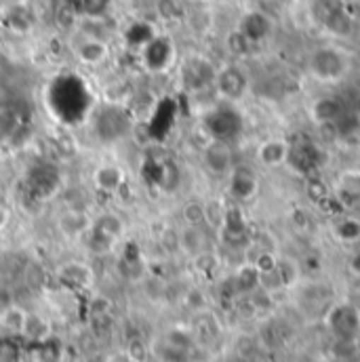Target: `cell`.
<instances>
[{"instance_id": "cell-1", "label": "cell", "mask_w": 360, "mask_h": 362, "mask_svg": "<svg viewBox=\"0 0 360 362\" xmlns=\"http://www.w3.org/2000/svg\"><path fill=\"white\" fill-rule=\"evenodd\" d=\"M306 70L312 81L327 85V87H335L348 78L352 70V57L339 45H333V42L318 45L308 55Z\"/></svg>"}, {"instance_id": "cell-2", "label": "cell", "mask_w": 360, "mask_h": 362, "mask_svg": "<svg viewBox=\"0 0 360 362\" xmlns=\"http://www.w3.org/2000/svg\"><path fill=\"white\" fill-rule=\"evenodd\" d=\"M213 89H215L217 97L223 103H232L234 105V103L243 101L249 95L251 78L245 72V68H240L238 64H228L223 68H217Z\"/></svg>"}, {"instance_id": "cell-3", "label": "cell", "mask_w": 360, "mask_h": 362, "mask_svg": "<svg viewBox=\"0 0 360 362\" xmlns=\"http://www.w3.org/2000/svg\"><path fill=\"white\" fill-rule=\"evenodd\" d=\"M215 74H217L215 64L202 55L185 57L180 68L181 85H183V89L192 90V93L211 89L215 83Z\"/></svg>"}, {"instance_id": "cell-4", "label": "cell", "mask_w": 360, "mask_h": 362, "mask_svg": "<svg viewBox=\"0 0 360 362\" xmlns=\"http://www.w3.org/2000/svg\"><path fill=\"white\" fill-rule=\"evenodd\" d=\"M327 325L342 339H352L360 333V310L354 303H335L327 312Z\"/></svg>"}, {"instance_id": "cell-5", "label": "cell", "mask_w": 360, "mask_h": 362, "mask_svg": "<svg viewBox=\"0 0 360 362\" xmlns=\"http://www.w3.org/2000/svg\"><path fill=\"white\" fill-rule=\"evenodd\" d=\"M207 127L213 133V139L230 144L234 137L240 135L243 120L238 118V112L232 107V103H226V105H221V107H217L215 112L209 114Z\"/></svg>"}, {"instance_id": "cell-6", "label": "cell", "mask_w": 360, "mask_h": 362, "mask_svg": "<svg viewBox=\"0 0 360 362\" xmlns=\"http://www.w3.org/2000/svg\"><path fill=\"white\" fill-rule=\"evenodd\" d=\"M200 158H202L204 169H207L211 175H217V177L230 175L232 169H234V154H232L230 144H226V141L213 139V141L202 150V156H200Z\"/></svg>"}, {"instance_id": "cell-7", "label": "cell", "mask_w": 360, "mask_h": 362, "mask_svg": "<svg viewBox=\"0 0 360 362\" xmlns=\"http://www.w3.org/2000/svg\"><path fill=\"white\" fill-rule=\"evenodd\" d=\"M289 156H291V144L280 137H272V139L262 141L255 150L257 165L268 171L289 165Z\"/></svg>"}, {"instance_id": "cell-8", "label": "cell", "mask_w": 360, "mask_h": 362, "mask_svg": "<svg viewBox=\"0 0 360 362\" xmlns=\"http://www.w3.org/2000/svg\"><path fill=\"white\" fill-rule=\"evenodd\" d=\"M310 118L316 127L342 122L346 118V105L335 95H323L314 99V103L310 105Z\"/></svg>"}, {"instance_id": "cell-9", "label": "cell", "mask_w": 360, "mask_h": 362, "mask_svg": "<svg viewBox=\"0 0 360 362\" xmlns=\"http://www.w3.org/2000/svg\"><path fill=\"white\" fill-rule=\"evenodd\" d=\"M91 228H93V217L85 209H79V206H70L62 211L57 217V230L66 238H81L89 234Z\"/></svg>"}, {"instance_id": "cell-10", "label": "cell", "mask_w": 360, "mask_h": 362, "mask_svg": "<svg viewBox=\"0 0 360 362\" xmlns=\"http://www.w3.org/2000/svg\"><path fill=\"white\" fill-rule=\"evenodd\" d=\"M272 28H274V21L264 13V11H249L243 15L240 23H238V32L251 42V45H257L262 40H266L272 34Z\"/></svg>"}, {"instance_id": "cell-11", "label": "cell", "mask_w": 360, "mask_h": 362, "mask_svg": "<svg viewBox=\"0 0 360 362\" xmlns=\"http://www.w3.org/2000/svg\"><path fill=\"white\" fill-rule=\"evenodd\" d=\"M173 45L169 38H152L144 51V62L148 66V70L152 72H163L167 68H171L173 64Z\"/></svg>"}, {"instance_id": "cell-12", "label": "cell", "mask_w": 360, "mask_h": 362, "mask_svg": "<svg viewBox=\"0 0 360 362\" xmlns=\"http://www.w3.org/2000/svg\"><path fill=\"white\" fill-rule=\"evenodd\" d=\"M74 55H76V59L83 66L97 68L103 62H108V57H110V45L105 40L97 38V36H85L81 40V45L74 49Z\"/></svg>"}, {"instance_id": "cell-13", "label": "cell", "mask_w": 360, "mask_h": 362, "mask_svg": "<svg viewBox=\"0 0 360 362\" xmlns=\"http://www.w3.org/2000/svg\"><path fill=\"white\" fill-rule=\"evenodd\" d=\"M93 183L99 192L105 194H116L120 187L127 183V173L120 165L116 163H103L93 171Z\"/></svg>"}, {"instance_id": "cell-14", "label": "cell", "mask_w": 360, "mask_h": 362, "mask_svg": "<svg viewBox=\"0 0 360 362\" xmlns=\"http://www.w3.org/2000/svg\"><path fill=\"white\" fill-rule=\"evenodd\" d=\"M124 230H127L124 221L116 213H103L97 219H93L91 234H95L97 238H101L108 245H114L124 236Z\"/></svg>"}, {"instance_id": "cell-15", "label": "cell", "mask_w": 360, "mask_h": 362, "mask_svg": "<svg viewBox=\"0 0 360 362\" xmlns=\"http://www.w3.org/2000/svg\"><path fill=\"white\" fill-rule=\"evenodd\" d=\"M333 236L342 245H359L360 243V215L344 213L333 221Z\"/></svg>"}, {"instance_id": "cell-16", "label": "cell", "mask_w": 360, "mask_h": 362, "mask_svg": "<svg viewBox=\"0 0 360 362\" xmlns=\"http://www.w3.org/2000/svg\"><path fill=\"white\" fill-rule=\"evenodd\" d=\"M257 192V177L249 169H232L230 173V194L236 200H249Z\"/></svg>"}, {"instance_id": "cell-17", "label": "cell", "mask_w": 360, "mask_h": 362, "mask_svg": "<svg viewBox=\"0 0 360 362\" xmlns=\"http://www.w3.org/2000/svg\"><path fill=\"white\" fill-rule=\"evenodd\" d=\"M180 251L190 257L207 251V236L202 232V226H183V230H180Z\"/></svg>"}, {"instance_id": "cell-18", "label": "cell", "mask_w": 360, "mask_h": 362, "mask_svg": "<svg viewBox=\"0 0 360 362\" xmlns=\"http://www.w3.org/2000/svg\"><path fill=\"white\" fill-rule=\"evenodd\" d=\"M59 276H62L66 282L74 284V286H89L91 280H93V274H91L89 266L79 264V262L66 264V266L62 268V272H59Z\"/></svg>"}, {"instance_id": "cell-19", "label": "cell", "mask_w": 360, "mask_h": 362, "mask_svg": "<svg viewBox=\"0 0 360 362\" xmlns=\"http://www.w3.org/2000/svg\"><path fill=\"white\" fill-rule=\"evenodd\" d=\"M28 314L17 308V305H8L0 312V327L11 331V333H23V325H25Z\"/></svg>"}, {"instance_id": "cell-20", "label": "cell", "mask_w": 360, "mask_h": 362, "mask_svg": "<svg viewBox=\"0 0 360 362\" xmlns=\"http://www.w3.org/2000/svg\"><path fill=\"white\" fill-rule=\"evenodd\" d=\"M181 219L185 226H204V219H207L204 200H187L181 206Z\"/></svg>"}, {"instance_id": "cell-21", "label": "cell", "mask_w": 360, "mask_h": 362, "mask_svg": "<svg viewBox=\"0 0 360 362\" xmlns=\"http://www.w3.org/2000/svg\"><path fill=\"white\" fill-rule=\"evenodd\" d=\"M331 192H333V189H331L323 180L310 177L308 183H306V194H308V198H310L312 202H316V204H323V202L331 200Z\"/></svg>"}, {"instance_id": "cell-22", "label": "cell", "mask_w": 360, "mask_h": 362, "mask_svg": "<svg viewBox=\"0 0 360 362\" xmlns=\"http://www.w3.org/2000/svg\"><path fill=\"white\" fill-rule=\"evenodd\" d=\"M23 335H28L30 339H42V337L49 335V325L40 316L28 314L25 325H23Z\"/></svg>"}, {"instance_id": "cell-23", "label": "cell", "mask_w": 360, "mask_h": 362, "mask_svg": "<svg viewBox=\"0 0 360 362\" xmlns=\"http://www.w3.org/2000/svg\"><path fill=\"white\" fill-rule=\"evenodd\" d=\"M226 45H228V49H230V53L234 55V57H243V55H247L249 53V49L253 47L238 30H234L230 36H228V40H226Z\"/></svg>"}, {"instance_id": "cell-24", "label": "cell", "mask_w": 360, "mask_h": 362, "mask_svg": "<svg viewBox=\"0 0 360 362\" xmlns=\"http://www.w3.org/2000/svg\"><path fill=\"white\" fill-rule=\"evenodd\" d=\"M156 11L165 21H175L181 17V6L178 0H158Z\"/></svg>"}, {"instance_id": "cell-25", "label": "cell", "mask_w": 360, "mask_h": 362, "mask_svg": "<svg viewBox=\"0 0 360 362\" xmlns=\"http://www.w3.org/2000/svg\"><path fill=\"white\" fill-rule=\"evenodd\" d=\"M348 268H350V272H352L356 278H360V251H354V253L350 255Z\"/></svg>"}, {"instance_id": "cell-26", "label": "cell", "mask_w": 360, "mask_h": 362, "mask_svg": "<svg viewBox=\"0 0 360 362\" xmlns=\"http://www.w3.org/2000/svg\"><path fill=\"white\" fill-rule=\"evenodd\" d=\"M120 362H139V361H135V358H131V356H127V358H122Z\"/></svg>"}, {"instance_id": "cell-27", "label": "cell", "mask_w": 360, "mask_h": 362, "mask_svg": "<svg viewBox=\"0 0 360 362\" xmlns=\"http://www.w3.org/2000/svg\"><path fill=\"white\" fill-rule=\"evenodd\" d=\"M190 2H207V0H190Z\"/></svg>"}]
</instances>
